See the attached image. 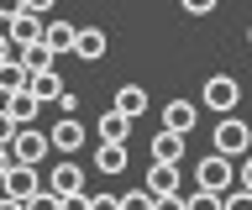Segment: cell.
<instances>
[{
    "mask_svg": "<svg viewBox=\"0 0 252 210\" xmlns=\"http://www.w3.org/2000/svg\"><path fill=\"white\" fill-rule=\"evenodd\" d=\"M252 147V131H247V121H236V111H226L210 126V152H220V158H242Z\"/></svg>",
    "mask_w": 252,
    "mask_h": 210,
    "instance_id": "1",
    "label": "cell"
},
{
    "mask_svg": "<svg viewBox=\"0 0 252 210\" xmlns=\"http://www.w3.org/2000/svg\"><path fill=\"white\" fill-rule=\"evenodd\" d=\"M5 152H11V163H42L53 147H47V131L37 126V121H27V126H16V131H11Z\"/></svg>",
    "mask_w": 252,
    "mask_h": 210,
    "instance_id": "2",
    "label": "cell"
},
{
    "mask_svg": "<svg viewBox=\"0 0 252 210\" xmlns=\"http://www.w3.org/2000/svg\"><path fill=\"white\" fill-rule=\"evenodd\" d=\"M236 100H242V84H236L231 74H210V79L200 84V105H205V111H216V116L236 111Z\"/></svg>",
    "mask_w": 252,
    "mask_h": 210,
    "instance_id": "3",
    "label": "cell"
},
{
    "mask_svg": "<svg viewBox=\"0 0 252 210\" xmlns=\"http://www.w3.org/2000/svg\"><path fill=\"white\" fill-rule=\"evenodd\" d=\"M194 179H200V189L220 194V189H231V179H236V158H220V152H205L200 168H194Z\"/></svg>",
    "mask_w": 252,
    "mask_h": 210,
    "instance_id": "4",
    "label": "cell"
},
{
    "mask_svg": "<svg viewBox=\"0 0 252 210\" xmlns=\"http://www.w3.org/2000/svg\"><path fill=\"white\" fill-rule=\"evenodd\" d=\"M147 194H153V205H179V163H153Z\"/></svg>",
    "mask_w": 252,
    "mask_h": 210,
    "instance_id": "5",
    "label": "cell"
},
{
    "mask_svg": "<svg viewBox=\"0 0 252 210\" xmlns=\"http://www.w3.org/2000/svg\"><path fill=\"white\" fill-rule=\"evenodd\" d=\"M105 48H110L105 27H74V42H68V53H74L79 63H100V58H105Z\"/></svg>",
    "mask_w": 252,
    "mask_h": 210,
    "instance_id": "6",
    "label": "cell"
},
{
    "mask_svg": "<svg viewBox=\"0 0 252 210\" xmlns=\"http://www.w3.org/2000/svg\"><path fill=\"white\" fill-rule=\"evenodd\" d=\"M0 111L11 116L16 126H27V121H37V116H42V100H37V95L27 90V84H21V90H11V95L0 100Z\"/></svg>",
    "mask_w": 252,
    "mask_h": 210,
    "instance_id": "7",
    "label": "cell"
},
{
    "mask_svg": "<svg viewBox=\"0 0 252 210\" xmlns=\"http://www.w3.org/2000/svg\"><path fill=\"white\" fill-rule=\"evenodd\" d=\"M47 147H53V152H79V147H84V126L74 121V111H63V121H53Z\"/></svg>",
    "mask_w": 252,
    "mask_h": 210,
    "instance_id": "8",
    "label": "cell"
},
{
    "mask_svg": "<svg viewBox=\"0 0 252 210\" xmlns=\"http://www.w3.org/2000/svg\"><path fill=\"white\" fill-rule=\"evenodd\" d=\"M47 189L58 194V200H68V194H79V189H84V168H79L74 158L53 163V174H47Z\"/></svg>",
    "mask_w": 252,
    "mask_h": 210,
    "instance_id": "9",
    "label": "cell"
},
{
    "mask_svg": "<svg viewBox=\"0 0 252 210\" xmlns=\"http://www.w3.org/2000/svg\"><path fill=\"white\" fill-rule=\"evenodd\" d=\"M5 37H11V48H21V42H37V37H42V16L21 5V11L5 21Z\"/></svg>",
    "mask_w": 252,
    "mask_h": 210,
    "instance_id": "10",
    "label": "cell"
},
{
    "mask_svg": "<svg viewBox=\"0 0 252 210\" xmlns=\"http://www.w3.org/2000/svg\"><path fill=\"white\" fill-rule=\"evenodd\" d=\"M194 121H200V105H194V100H168V105H163V126L168 131H194Z\"/></svg>",
    "mask_w": 252,
    "mask_h": 210,
    "instance_id": "11",
    "label": "cell"
},
{
    "mask_svg": "<svg viewBox=\"0 0 252 210\" xmlns=\"http://www.w3.org/2000/svg\"><path fill=\"white\" fill-rule=\"evenodd\" d=\"M153 163H184V131L158 126L153 131Z\"/></svg>",
    "mask_w": 252,
    "mask_h": 210,
    "instance_id": "12",
    "label": "cell"
},
{
    "mask_svg": "<svg viewBox=\"0 0 252 210\" xmlns=\"http://www.w3.org/2000/svg\"><path fill=\"white\" fill-rule=\"evenodd\" d=\"M16 58H21V68H27V74H42V68H58V53L47 48V42H21V48H16Z\"/></svg>",
    "mask_w": 252,
    "mask_h": 210,
    "instance_id": "13",
    "label": "cell"
},
{
    "mask_svg": "<svg viewBox=\"0 0 252 210\" xmlns=\"http://www.w3.org/2000/svg\"><path fill=\"white\" fill-rule=\"evenodd\" d=\"M110 105H116V111H121L126 121H137V116H147V90H142V84H121Z\"/></svg>",
    "mask_w": 252,
    "mask_h": 210,
    "instance_id": "14",
    "label": "cell"
},
{
    "mask_svg": "<svg viewBox=\"0 0 252 210\" xmlns=\"http://www.w3.org/2000/svg\"><path fill=\"white\" fill-rule=\"evenodd\" d=\"M27 90H32L37 100H42V105H53V100H58V90H63L58 68H42V74H27Z\"/></svg>",
    "mask_w": 252,
    "mask_h": 210,
    "instance_id": "15",
    "label": "cell"
},
{
    "mask_svg": "<svg viewBox=\"0 0 252 210\" xmlns=\"http://www.w3.org/2000/svg\"><path fill=\"white\" fill-rule=\"evenodd\" d=\"M37 42H47V48L63 58L68 42H74V21H42V37H37Z\"/></svg>",
    "mask_w": 252,
    "mask_h": 210,
    "instance_id": "16",
    "label": "cell"
},
{
    "mask_svg": "<svg viewBox=\"0 0 252 210\" xmlns=\"http://www.w3.org/2000/svg\"><path fill=\"white\" fill-rule=\"evenodd\" d=\"M94 126H100V142H126V137H131V121H126L116 105H110V111L94 121Z\"/></svg>",
    "mask_w": 252,
    "mask_h": 210,
    "instance_id": "17",
    "label": "cell"
},
{
    "mask_svg": "<svg viewBox=\"0 0 252 210\" xmlns=\"http://www.w3.org/2000/svg\"><path fill=\"white\" fill-rule=\"evenodd\" d=\"M94 168L100 174H121L126 168V142H100L94 147Z\"/></svg>",
    "mask_w": 252,
    "mask_h": 210,
    "instance_id": "18",
    "label": "cell"
},
{
    "mask_svg": "<svg viewBox=\"0 0 252 210\" xmlns=\"http://www.w3.org/2000/svg\"><path fill=\"white\" fill-rule=\"evenodd\" d=\"M21 84H27V68H21V58H0V100L11 95V90H21Z\"/></svg>",
    "mask_w": 252,
    "mask_h": 210,
    "instance_id": "19",
    "label": "cell"
},
{
    "mask_svg": "<svg viewBox=\"0 0 252 210\" xmlns=\"http://www.w3.org/2000/svg\"><path fill=\"white\" fill-rule=\"evenodd\" d=\"M179 5H184V16H210L220 0H179Z\"/></svg>",
    "mask_w": 252,
    "mask_h": 210,
    "instance_id": "20",
    "label": "cell"
},
{
    "mask_svg": "<svg viewBox=\"0 0 252 210\" xmlns=\"http://www.w3.org/2000/svg\"><path fill=\"white\" fill-rule=\"evenodd\" d=\"M116 205H131V210H142V205H153V194H147V189H131L126 200H116Z\"/></svg>",
    "mask_w": 252,
    "mask_h": 210,
    "instance_id": "21",
    "label": "cell"
},
{
    "mask_svg": "<svg viewBox=\"0 0 252 210\" xmlns=\"http://www.w3.org/2000/svg\"><path fill=\"white\" fill-rule=\"evenodd\" d=\"M90 210H116V194H90Z\"/></svg>",
    "mask_w": 252,
    "mask_h": 210,
    "instance_id": "22",
    "label": "cell"
},
{
    "mask_svg": "<svg viewBox=\"0 0 252 210\" xmlns=\"http://www.w3.org/2000/svg\"><path fill=\"white\" fill-rule=\"evenodd\" d=\"M11 131H16V121H11L5 111H0V142H11Z\"/></svg>",
    "mask_w": 252,
    "mask_h": 210,
    "instance_id": "23",
    "label": "cell"
},
{
    "mask_svg": "<svg viewBox=\"0 0 252 210\" xmlns=\"http://www.w3.org/2000/svg\"><path fill=\"white\" fill-rule=\"evenodd\" d=\"M11 53L16 48H11V37H5V21H0V58H11Z\"/></svg>",
    "mask_w": 252,
    "mask_h": 210,
    "instance_id": "24",
    "label": "cell"
}]
</instances>
